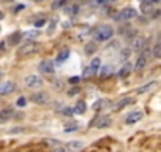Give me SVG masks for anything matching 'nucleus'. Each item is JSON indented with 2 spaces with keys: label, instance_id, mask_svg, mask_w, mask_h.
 Wrapping results in <instances>:
<instances>
[{
  "label": "nucleus",
  "instance_id": "obj_5",
  "mask_svg": "<svg viewBox=\"0 0 161 152\" xmlns=\"http://www.w3.org/2000/svg\"><path fill=\"white\" fill-rule=\"evenodd\" d=\"M24 84H25L27 87L36 89V87H41V86H43V79L39 78V76H36V75H29V76L24 79Z\"/></svg>",
  "mask_w": 161,
  "mask_h": 152
},
{
  "label": "nucleus",
  "instance_id": "obj_18",
  "mask_svg": "<svg viewBox=\"0 0 161 152\" xmlns=\"http://www.w3.org/2000/svg\"><path fill=\"white\" fill-rule=\"evenodd\" d=\"M156 86V82L155 81H152V82H147V84H144V86H141L139 89H136V93H145V92H149V90H152L153 87Z\"/></svg>",
  "mask_w": 161,
  "mask_h": 152
},
{
  "label": "nucleus",
  "instance_id": "obj_38",
  "mask_svg": "<svg viewBox=\"0 0 161 152\" xmlns=\"http://www.w3.org/2000/svg\"><path fill=\"white\" fill-rule=\"evenodd\" d=\"M79 76H74V78H70V82H71V84H77V82H79Z\"/></svg>",
  "mask_w": 161,
  "mask_h": 152
},
{
  "label": "nucleus",
  "instance_id": "obj_4",
  "mask_svg": "<svg viewBox=\"0 0 161 152\" xmlns=\"http://www.w3.org/2000/svg\"><path fill=\"white\" fill-rule=\"evenodd\" d=\"M30 100L35 105H47L51 98H49V93H46V92H36V93L30 95Z\"/></svg>",
  "mask_w": 161,
  "mask_h": 152
},
{
  "label": "nucleus",
  "instance_id": "obj_2",
  "mask_svg": "<svg viewBox=\"0 0 161 152\" xmlns=\"http://www.w3.org/2000/svg\"><path fill=\"white\" fill-rule=\"evenodd\" d=\"M138 16V11L134 10V8H123L122 11H118V15L114 16L115 21H130V19H134Z\"/></svg>",
  "mask_w": 161,
  "mask_h": 152
},
{
  "label": "nucleus",
  "instance_id": "obj_9",
  "mask_svg": "<svg viewBox=\"0 0 161 152\" xmlns=\"http://www.w3.org/2000/svg\"><path fill=\"white\" fill-rule=\"evenodd\" d=\"M14 90H16V84L11 82V81H6V82H2V84H0V95H8Z\"/></svg>",
  "mask_w": 161,
  "mask_h": 152
},
{
  "label": "nucleus",
  "instance_id": "obj_27",
  "mask_svg": "<svg viewBox=\"0 0 161 152\" xmlns=\"http://www.w3.org/2000/svg\"><path fill=\"white\" fill-rule=\"evenodd\" d=\"M57 21H59V18H57V16H54V18L51 19V22H49V27H47V33H52V32H54V29H56V24H57Z\"/></svg>",
  "mask_w": 161,
  "mask_h": 152
},
{
  "label": "nucleus",
  "instance_id": "obj_40",
  "mask_svg": "<svg viewBox=\"0 0 161 152\" xmlns=\"http://www.w3.org/2000/svg\"><path fill=\"white\" fill-rule=\"evenodd\" d=\"M107 2H111V0H97V5H104Z\"/></svg>",
  "mask_w": 161,
  "mask_h": 152
},
{
  "label": "nucleus",
  "instance_id": "obj_32",
  "mask_svg": "<svg viewBox=\"0 0 161 152\" xmlns=\"http://www.w3.org/2000/svg\"><path fill=\"white\" fill-rule=\"evenodd\" d=\"M63 5H66V0H57V2L52 3V8L56 10V8H60V7H63Z\"/></svg>",
  "mask_w": 161,
  "mask_h": 152
},
{
  "label": "nucleus",
  "instance_id": "obj_3",
  "mask_svg": "<svg viewBox=\"0 0 161 152\" xmlns=\"http://www.w3.org/2000/svg\"><path fill=\"white\" fill-rule=\"evenodd\" d=\"M39 49V46L36 45V43H33V41H27V43L19 49V52H18V56L19 57H27V56H32V54H35L36 51Z\"/></svg>",
  "mask_w": 161,
  "mask_h": 152
},
{
  "label": "nucleus",
  "instance_id": "obj_29",
  "mask_svg": "<svg viewBox=\"0 0 161 152\" xmlns=\"http://www.w3.org/2000/svg\"><path fill=\"white\" fill-rule=\"evenodd\" d=\"M106 102H107V100H98L95 105H93V109H95V111H98V109H103V108L107 105Z\"/></svg>",
  "mask_w": 161,
  "mask_h": 152
},
{
  "label": "nucleus",
  "instance_id": "obj_33",
  "mask_svg": "<svg viewBox=\"0 0 161 152\" xmlns=\"http://www.w3.org/2000/svg\"><path fill=\"white\" fill-rule=\"evenodd\" d=\"M77 125H79V124H71V125H68V127L65 128V132H66V133H70V132H76V130L79 128Z\"/></svg>",
  "mask_w": 161,
  "mask_h": 152
},
{
  "label": "nucleus",
  "instance_id": "obj_14",
  "mask_svg": "<svg viewBox=\"0 0 161 152\" xmlns=\"http://www.w3.org/2000/svg\"><path fill=\"white\" fill-rule=\"evenodd\" d=\"M147 57H144V56H141L139 54V57H138V60H136V63L133 65V70H136V72H141L142 68H145V65H147Z\"/></svg>",
  "mask_w": 161,
  "mask_h": 152
},
{
  "label": "nucleus",
  "instance_id": "obj_6",
  "mask_svg": "<svg viewBox=\"0 0 161 152\" xmlns=\"http://www.w3.org/2000/svg\"><path fill=\"white\" fill-rule=\"evenodd\" d=\"M145 45H147V41H145L144 37H134L133 41H131V49H133L134 52H141Z\"/></svg>",
  "mask_w": 161,
  "mask_h": 152
},
{
  "label": "nucleus",
  "instance_id": "obj_25",
  "mask_svg": "<svg viewBox=\"0 0 161 152\" xmlns=\"http://www.w3.org/2000/svg\"><path fill=\"white\" fill-rule=\"evenodd\" d=\"M90 67H92L95 72H98V70H100V67H101V59H100V57H95V59L90 62Z\"/></svg>",
  "mask_w": 161,
  "mask_h": 152
},
{
  "label": "nucleus",
  "instance_id": "obj_35",
  "mask_svg": "<svg viewBox=\"0 0 161 152\" xmlns=\"http://www.w3.org/2000/svg\"><path fill=\"white\" fill-rule=\"evenodd\" d=\"M16 103H18V106H25L27 105V98H25V97H19Z\"/></svg>",
  "mask_w": 161,
  "mask_h": 152
},
{
  "label": "nucleus",
  "instance_id": "obj_20",
  "mask_svg": "<svg viewBox=\"0 0 161 152\" xmlns=\"http://www.w3.org/2000/svg\"><path fill=\"white\" fill-rule=\"evenodd\" d=\"M22 40V33L21 32H14V33H13L11 37H10V40H8V43L11 45V46H16L18 43H19V41Z\"/></svg>",
  "mask_w": 161,
  "mask_h": 152
},
{
  "label": "nucleus",
  "instance_id": "obj_12",
  "mask_svg": "<svg viewBox=\"0 0 161 152\" xmlns=\"http://www.w3.org/2000/svg\"><path fill=\"white\" fill-rule=\"evenodd\" d=\"M11 117H14V111H13V108H3V109H0V124L10 120Z\"/></svg>",
  "mask_w": 161,
  "mask_h": 152
},
{
  "label": "nucleus",
  "instance_id": "obj_39",
  "mask_svg": "<svg viewBox=\"0 0 161 152\" xmlns=\"http://www.w3.org/2000/svg\"><path fill=\"white\" fill-rule=\"evenodd\" d=\"M77 92H79V87H73V90H70L68 95H74V93H77Z\"/></svg>",
  "mask_w": 161,
  "mask_h": 152
},
{
  "label": "nucleus",
  "instance_id": "obj_26",
  "mask_svg": "<svg viewBox=\"0 0 161 152\" xmlns=\"http://www.w3.org/2000/svg\"><path fill=\"white\" fill-rule=\"evenodd\" d=\"M139 54H141V56H144V57H147V59H149V57L152 56V48L145 45V46L142 48V51H141Z\"/></svg>",
  "mask_w": 161,
  "mask_h": 152
},
{
  "label": "nucleus",
  "instance_id": "obj_34",
  "mask_svg": "<svg viewBox=\"0 0 161 152\" xmlns=\"http://www.w3.org/2000/svg\"><path fill=\"white\" fill-rule=\"evenodd\" d=\"M44 24H46V19H44V18H41V19H38V21H35V24H33V25L36 27V29H39V27H43Z\"/></svg>",
  "mask_w": 161,
  "mask_h": 152
},
{
  "label": "nucleus",
  "instance_id": "obj_36",
  "mask_svg": "<svg viewBox=\"0 0 161 152\" xmlns=\"http://www.w3.org/2000/svg\"><path fill=\"white\" fill-rule=\"evenodd\" d=\"M109 70H111V67H104V68H103V78H107V75H109Z\"/></svg>",
  "mask_w": 161,
  "mask_h": 152
},
{
  "label": "nucleus",
  "instance_id": "obj_23",
  "mask_svg": "<svg viewBox=\"0 0 161 152\" xmlns=\"http://www.w3.org/2000/svg\"><path fill=\"white\" fill-rule=\"evenodd\" d=\"M46 144H47L49 147H52V150L62 146V143H60V141H57V140H54V138H49V140H46Z\"/></svg>",
  "mask_w": 161,
  "mask_h": 152
},
{
  "label": "nucleus",
  "instance_id": "obj_10",
  "mask_svg": "<svg viewBox=\"0 0 161 152\" xmlns=\"http://www.w3.org/2000/svg\"><path fill=\"white\" fill-rule=\"evenodd\" d=\"M144 117V114H142V111H133V113H130L128 116H126V119H125V122L128 124V125H133V124H136V122H139L141 119Z\"/></svg>",
  "mask_w": 161,
  "mask_h": 152
},
{
  "label": "nucleus",
  "instance_id": "obj_37",
  "mask_svg": "<svg viewBox=\"0 0 161 152\" xmlns=\"http://www.w3.org/2000/svg\"><path fill=\"white\" fill-rule=\"evenodd\" d=\"M120 56H122V59H126V57L130 56V49H123V51H122V54H120Z\"/></svg>",
  "mask_w": 161,
  "mask_h": 152
},
{
  "label": "nucleus",
  "instance_id": "obj_44",
  "mask_svg": "<svg viewBox=\"0 0 161 152\" xmlns=\"http://www.w3.org/2000/svg\"><path fill=\"white\" fill-rule=\"evenodd\" d=\"M0 103H2V102H0Z\"/></svg>",
  "mask_w": 161,
  "mask_h": 152
},
{
  "label": "nucleus",
  "instance_id": "obj_41",
  "mask_svg": "<svg viewBox=\"0 0 161 152\" xmlns=\"http://www.w3.org/2000/svg\"><path fill=\"white\" fill-rule=\"evenodd\" d=\"M145 2H150V3H156V2H159V0H145Z\"/></svg>",
  "mask_w": 161,
  "mask_h": 152
},
{
  "label": "nucleus",
  "instance_id": "obj_28",
  "mask_svg": "<svg viewBox=\"0 0 161 152\" xmlns=\"http://www.w3.org/2000/svg\"><path fill=\"white\" fill-rule=\"evenodd\" d=\"M79 11V5H71L68 8H65V13H68V15H76Z\"/></svg>",
  "mask_w": 161,
  "mask_h": 152
},
{
  "label": "nucleus",
  "instance_id": "obj_42",
  "mask_svg": "<svg viewBox=\"0 0 161 152\" xmlns=\"http://www.w3.org/2000/svg\"><path fill=\"white\" fill-rule=\"evenodd\" d=\"M0 19H3V13L2 11H0Z\"/></svg>",
  "mask_w": 161,
  "mask_h": 152
},
{
  "label": "nucleus",
  "instance_id": "obj_11",
  "mask_svg": "<svg viewBox=\"0 0 161 152\" xmlns=\"http://www.w3.org/2000/svg\"><path fill=\"white\" fill-rule=\"evenodd\" d=\"M133 103V98L131 97H125V98H120L117 103H114L112 105V109L114 111H120V109H123L125 106H128V105H131Z\"/></svg>",
  "mask_w": 161,
  "mask_h": 152
},
{
  "label": "nucleus",
  "instance_id": "obj_22",
  "mask_svg": "<svg viewBox=\"0 0 161 152\" xmlns=\"http://www.w3.org/2000/svg\"><path fill=\"white\" fill-rule=\"evenodd\" d=\"M68 57H70V49H63V51L59 54V56H57L56 62H57V63H62V62H65Z\"/></svg>",
  "mask_w": 161,
  "mask_h": 152
},
{
  "label": "nucleus",
  "instance_id": "obj_7",
  "mask_svg": "<svg viewBox=\"0 0 161 152\" xmlns=\"http://www.w3.org/2000/svg\"><path fill=\"white\" fill-rule=\"evenodd\" d=\"M38 70L44 75H52L54 70H56V67H54V62H51V60H43L38 65Z\"/></svg>",
  "mask_w": 161,
  "mask_h": 152
},
{
  "label": "nucleus",
  "instance_id": "obj_8",
  "mask_svg": "<svg viewBox=\"0 0 161 152\" xmlns=\"http://www.w3.org/2000/svg\"><path fill=\"white\" fill-rule=\"evenodd\" d=\"M93 124H95V125H97L98 128H107V127H111L112 119H111L109 116H98Z\"/></svg>",
  "mask_w": 161,
  "mask_h": 152
},
{
  "label": "nucleus",
  "instance_id": "obj_15",
  "mask_svg": "<svg viewBox=\"0 0 161 152\" xmlns=\"http://www.w3.org/2000/svg\"><path fill=\"white\" fill-rule=\"evenodd\" d=\"M73 111H74V114H84V113L87 111V105H85V102H84V100H79V102L74 105Z\"/></svg>",
  "mask_w": 161,
  "mask_h": 152
},
{
  "label": "nucleus",
  "instance_id": "obj_21",
  "mask_svg": "<svg viewBox=\"0 0 161 152\" xmlns=\"http://www.w3.org/2000/svg\"><path fill=\"white\" fill-rule=\"evenodd\" d=\"M141 11L144 13V15H150V13H153V7H152V3L150 2H144L141 3Z\"/></svg>",
  "mask_w": 161,
  "mask_h": 152
},
{
  "label": "nucleus",
  "instance_id": "obj_13",
  "mask_svg": "<svg viewBox=\"0 0 161 152\" xmlns=\"http://www.w3.org/2000/svg\"><path fill=\"white\" fill-rule=\"evenodd\" d=\"M131 72H133V63H131V62H125V65L120 68L118 76H120V78H126V76H130Z\"/></svg>",
  "mask_w": 161,
  "mask_h": 152
},
{
  "label": "nucleus",
  "instance_id": "obj_31",
  "mask_svg": "<svg viewBox=\"0 0 161 152\" xmlns=\"http://www.w3.org/2000/svg\"><path fill=\"white\" fill-rule=\"evenodd\" d=\"M95 73H97V72L93 70V68H92L90 65H89V67L85 68V70H84V78H92V76L95 75Z\"/></svg>",
  "mask_w": 161,
  "mask_h": 152
},
{
  "label": "nucleus",
  "instance_id": "obj_1",
  "mask_svg": "<svg viewBox=\"0 0 161 152\" xmlns=\"http://www.w3.org/2000/svg\"><path fill=\"white\" fill-rule=\"evenodd\" d=\"M112 35H114V29L107 24L98 25L95 29V32H93V38L97 41H107V40L112 38Z\"/></svg>",
  "mask_w": 161,
  "mask_h": 152
},
{
  "label": "nucleus",
  "instance_id": "obj_19",
  "mask_svg": "<svg viewBox=\"0 0 161 152\" xmlns=\"http://www.w3.org/2000/svg\"><path fill=\"white\" fill-rule=\"evenodd\" d=\"M97 49H98L97 43H95V41H90V43H87V45H85L84 52L87 54V56H92V54H95V52H97Z\"/></svg>",
  "mask_w": 161,
  "mask_h": 152
},
{
  "label": "nucleus",
  "instance_id": "obj_16",
  "mask_svg": "<svg viewBox=\"0 0 161 152\" xmlns=\"http://www.w3.org/2000/svg\"><path fill=\"white\" fill-rule=\"evenodd\" d=\"M84 147V143L82 141H71L66 144V150H70V152H77L79 149H82Z\"/></svg>",
  "mask_w": 161,
  "mask_h": 152
},
{
  "label": "nucleus",
  "instance_id": "obj_43",
  "mask_svg": "<svg viewBox=\"0 0 161 152\" xmlns=\"http://www.w3.org/2000/svg\"><path fill=\"white\" fill-rule=\"evenodd\" d=\"M35 2H41V0H35Z\"/></svg>",
  "mask_w": 161,
  "mask_h": 152
},
{
  "label": "nucleus",
  "instance_id": "obj_24",
  "mask_svg": "<svg viewBox=\"0 0 161 152\" xmlns=\"http://www.w3.org/2000/svg\"><path fill=\"white\" fill-rule=\"evenodd\" d=\"M152 54H153L156 59H161V43H156V45L152 48Z\"/></svg>",
  "mask_w": 161,
  "mask_h": 152
},
{
  "label": "nucleus",
  "instance_id": "obj_30",
  "mask_svg": "<svg viewBox=\"0 0 161 152\" xmlns=\"http://www.w3.org/2000/svg\"><path fill=\"white\" fill-rule=\"evenodd\" d=\"M60 114H62V116H73L74 111H73V108H65V106H63V108L60 109Z\"/></svg>",
  "mask_w": 161,
  "mask_h": 152
},
{
  "label": "nucleus",
  "instance_id": "obj_17",
  "mask_svg": "<svg viewBox=\"0 0 161 152\" xmlns=\"http://www.w3.org/2000/svg\"><path fill=\"white\" fill-rule=\"evenodd\" d=\"M38 35H39L38 29L29 30V32H24V33H22V40H25V41H33L35 38H38Z\"/></svg>",
  "mask_w": 161,
  "mask_h": 152
}]
</instances>
